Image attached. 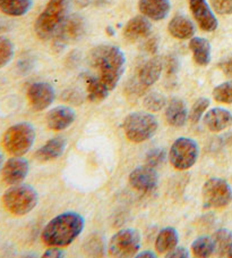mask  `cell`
Here are the masks:
<instances>
[{
  "label": "cell",
  "instance_id": "28",
  "mask_svg": "<svg viewBox=\"0 0 232 258\" xmlns=\"http://www.w3.org/2000/svg\"><path fill=\"white\" fill-rule=\"evenodd\" d=\"M191 252L194 253L195 257H209L214 252L213 239L207 237V235H202V237L195 239L191 243Z\"/></svg>",
  "mask_w": 232,
  "mask_h": 258
},
{
  "label": "cell",
  "instance_id": "39",
  "mask_svg": "<svg viewBox=\"0 0 232 258\" xmlns=\"http://www.w3.org/2000/svg\"><path fill=\"white\" fill-rule=\"evenodd\" d=\"M158 47H159V42H158V39L155 38L150 39L145 44V49L150 52V54H155V52L158 51Z\"/></svg>",
  "mask_w": 232,
  "mask_h": 258
},
{
  "label": "cell",
  "instance_id": "35",
  "mask_svg": "<svg viewBox=\"0 0 232 258\" xmlns=\"http://www.w3.org/2000/svg\"><path fill=\"white\" fill-rule=\"evenodd\" d=\"M218 69L222 71L225 77L232 79V54L227 55L218 63Z\"/></svg>",
  "mask_w": 232,
  "mask_h": 258
},
{
  "label": "cell",
  "instance_id": "41",
  "mask_svg": "<svg viewBox=\"0 0 232 258\" xmlns=\"http://www.w3.org/2000/svg\"><path fill=\"white\" fill-rule=\"evenodd\" d=\"M106 2H108V0H88V3L93 4V5H95V6L103 5V4H105Z\"/></svg>",
  "mask_w": 232,
  "mask_h": 258
},
{
  "label": "cell",
  "instance_id": "7",
  "mask_svg": "<svg viewBox=\"0 0 232 258\" xmlns=\"http://www.w3.org/2000/svg\"><path fill=\"white\" fill-rule=\"evenodd\" d=\"M163 63L159 57H152L138 69L136 77L128 82L126 90L129 96H141L147 88L158 81L161 77Z\"/></svg>",
  "mask_w": 232,
  "mask_h": 258
},
{
  "label": "cell",
  "instance_id": "45",
  "mask_svg": "<svg viewBox=\"0 0 232 258\" xmlns=\"http://www.w3.org/2000/svg\"><path fill=\"white\" fill-rule=\"evenodd\" d=\"M0 31H2V24H0Z\"/></svg>",
  "mask_w": 232,
  "mask_h": 258
},
{
  "label": "cell",
  "instance_id": "31",
  "mask_svg": "<svg viewBox=\"0 0 232 258\" xmlns=\"http://www.w3.org/2000/svg\"><path fill=\"white\" fill-rule=\"evenodd\" d=\"M213 98L221 104H232V81H226L214 88Z\"/></svg>",
  "mask_w": 232,
  "mask_h": 258
},
{
  "label": "cell",
  "instance_id": "2",
  "mask_svg": "<svg viewBox=\"0 0 232 258\" xmlns=\"http://www.w3.org/2000/svg\"><path fill=\"white\" fill-rule=\"evenodd\" d=\"M85 228V220L76 212L57 215L42 230V241L48 247H67L81 235Z\"/></svg>",
  "mask_w": 232,
  "mask_h": 258
},
{
  "label": "cell",
  "instance_id": "16",
  "mask_svg": "<svg viewBox=\"0 0 232 258\" xmlns=\"http://www.w3.org/2000/svg\"><path fill=\"white\" fill-rule=\"evenodd\" d=\"M76 113L73 108L59 106L47 114V125L52 131H62L75 122Z\"/></svg>",
  "mask_w": 232,
  "mask_h": 258
},
{
  "label": "cell",
  "instance_id": "26",
  "mask_svg": "<svg viewBox=\"0 0 232 258\" xmlns=\"http://www.w3.org/2000/svg\"><path fill=\"white\" fill-rule=\"evenodd\" d=\"M87 99L92 102H101L106 99L110 93L108 87L102 82L99 77L86 78Z\"/></svg>",
  "mask_w": 232,
  "mask_h": 258
},
{
  "label": "cell",
  "instance_id": "1",
  "mask_svg": "<svg viewBox=\"0 0 232 258\" xmlns=\"http://www.w3.org/2000/svg\"><path fill=\"white\" fill-rule=\"evenodd\" d=\"M88 60L93 68L99 71L102 82L112 91L126 69V57L122 49L108 44L97 46L90 52Z\"/></svg>",
  "mask_w": 232,
  "mask_h": 258
},
{
  "label": "cell",
  "instance_id": "17",
  "mask_svg": "<svg viewBox=\"0 0 232 258\" xmlns=\"http://www.w3.org/2000/svg\"><path fill=\"white\" fill-rule=\"evenodd\" d=\"M67 147V141L65 138L62 137H56L52 139L48 140L46 144L37 150L35 153V158L39 162L47 163L56 161L59 157L64 155Z\"/></svg>",
  "mask_w": 232,
  "mask_h": 258
},
{
  "label": "cell",
  "instance_id": "13",
  "mask_svg": "<svg viewBox=\"0 0 232 258\" xmlns=\"http://www.w3.org/2000/svg\"><path fill=\"white\" fill-rule=\"evenodd\" d=\"M129 183L134 189L143 194H149L157 189L159 174L154 167L149 165L140 166L129 174Z\"/></svg>",
  "mask_w": 232,
  "mask_h": 258
},
{
  "label": "cell",
  "instance_id": "29",
  "mask_svg": "<svg viewBox=\"0 0 232 258\" xmlns=\"http://www.w3.org/2000/svg\"><path fill=\"white\" fill-rule=\"evenodd\" d=\"M14 44L8 38L0 37V69L5 68L14 58Z\"/></svg>",
  "mask_w": 232,
  "mask_h": 258
},
{
  "label": "cell",
  "instance_id": "24",
  "mask_svg": "<svg viewBox=\"0 0 232 258\" xmlns=\"http://www.w3.org/2000/svg\"><path fill=\"white\" fill-rule=\"evenodd\" d=\"M179 242V234L175 228L168 226L160 231L155 240V249L160 253H167L177 247Z\"/></svg>",
  "mask_w": 232,
  "mask_h": 258
},
{
  "label": "cell",
  "instance_id": "4",
  "mask_svg": "<svg viewBox=\"0 0 232 258\" xmlns=\"http://www.w3.org/2000/svg\"><path fill=\"white\" fill-rule=\"evenodd\" d=\"M39 196L33 186L28 184H15L3 196L6 210L15 216H23L37 207Z\"/></svg>",
  "mask_w": 232,
  "mask_h": 258
},
{
  "label": "cell",
  "instance_id": "23",
  "mask_svg": "<svg viewBox=\"0 0 232 258\" xmlns=\"http://www.w3.org/2000/svg\"><path fill=\"white\" fill-rule=\"evenodd\" d=\"M189 49L195 63L199 66H207L212 59V48L208 40L200 37H193L189 41Z\"/></svg>",
  "mask_w": 232,
  "mask_h": 258
},
{
  "label": "cell",
  "instance_id": "10",
  "mask_svg": "<svg viewBox=\"0 0 232 258\" xmlns=\"http://www.w3.org/2000/svg\"><path fill=\"white\" fill-rule=\"evenodd\" d=\"M141 248V233L135 229H123L110 239L108 250L112 257H135Z\"/></svg>",
  "mask_w": 232,
  "mask_h": 258
},
{
  "label": "cell",
  "instance_id": "11",
  "mask_svg": "<svg viewBox=\"0 0 232 258\" xmlns=\"http://www.w3.org/2000/svg\"><path fill=\"white\" fill-rule=\"evenodd\" d=\"M85 31L86 22L83 16L78 14L68 15L55 34L53 47L61 50L66 46H68L70 42L77 41L78 39H81Z\"/></svg>",
  "mask_w": 232,
  "mask_h": 258
},
{
  "label": "cell",
  "instance_id": "27",
  "mask_svg": "<svg viewBox=\"0 0 232 258\" xmlns=\"http://www.w3.org/2000/svg\"><path fill=\"white\" fill-rule=\"evenodd\" d=\"M214 252L217 256H229L232 250V232L227 229H218L213 234Z\"/></svg>",
  "mask_w": 232,
  "mask_h": 258
},
{
  "label": "cell",
  "instance_id": "30",
  "mask_svg": "<svg viewBox=\"0 0 232 258\" xmlns=\"http://www.w3.org/2000/svg\"><path fill=\"white\" fill-rule=\"evenodd\" d=\"M209 104H211V101H209L208 98H198V99L194 102V105L191 106L189 113V121L193 124H197L203 115L205 114V112L207 110Z\"/></svg>",
  "mask_w": 232,
  "mask_h": 258
},
{
  "label": "cell",
  "instance_id": "42",
  "mask_svg": "<svg viewBox=\"0 0 232 258\" xmlns=\"http://www.w3.org/2000/svg\"><path fill=\"white\" fill-rule=\"evenodd\" d=\"M106 33L110 34V35H113L114 34V31H113L112 28H111V26H108V28H106Z\"/></svg>",
  "mask_w": 232,
  "mask_h": 258
},
{
  "label": "cell",
  "instance_id": "18",
  "mask_svg": "<svg viewBox=\"0 0 232 258\" xmlns=\"http://www.w3.org/2000/svg\"><path fill=\"white\" fill-rule=\"evenodd\" d=\"M152 32V24L144 15H138L128 21L124 28V37L128 41H137L147 38Z\"/></svg>",
  "mask_w": 232,
  "mask_h": 258
},
{
  "label": "cell",
  "instance_id": "32",
  "mask_svg": "<svg viewBox=\"0 0 232 258\" xmlns=\"http://www.w3.org/2000/svg\"><path fill=\"white\" fill-rule=\"evenodd\" d=\"M144 107L151 112H159L167 105L166 97L159 92H151L144 98Z\"/></svg>",
  "mask_w": 232,
  "mask_h": 258
},
{
  "label": "cell",
  "instance_id": "6",
  "mask_svg": "<svg viewBox=\"0 0 232 258\" xmlns=\"http://www.w3.org/2000/svg\"><path fill=\"white\" fill-rule=\"evenodd\" d=\"M35 137L37 133L32 124L17 123L5 132L3 146L7 153L13 156H23L33 147Z\"/></svg>",
  "mask_w": 232,
  "mask_h": 258
},
{
  "label": "cell",
  "instance_id": "8",
  "mask_svg": "<svg viewBox=\"0 0 232 258\" xmlns=\"http://www.w3.org/2000/svg\"><path fill=\"white\" fill-rule=\"evenodd\" d=\"M199 148L197 142L190 138H178L169 153L171 165L178 171H186L193 167L198 159Z\"/></svg>",
  "mask_w": 232,
  "mask_h": 258
},
{
  "label": "cell",
  "instance_id": "5",
  "mask_svg": "<svg viewBox=\"0 0 232 258\" xmlns=\"http://www.w3.org/2000/svg\"><path fill=\"white\" fill-rule=\"evenodd\" d=\"M159 122L153 114L147 112H135L127 115L124 119L123 128L129 141L141 144L150 140L158 131Z\"/></svg>",
  "mask_w": 232,
  "mask_h": 258
},
{
  "label": "cell",
  "instance_id": "12",
  "mask_svg": "<svg viewBox=\"0 0 232 258\" xmlns=\"http://www.w3.org/2000/svg\"><path fill=\"white\" fill-rule=\"evenodd\" d=\"M55 89L48 82H35L28 89V99L34 110L41 112L52 105L55 100Z\"/></svg>",
  "mask_w": 232,
  "mask_h": 258
},
{
  "label": "cell",
  "instance_id": "3",
  "mask_svg": "<svg viewBox=\"0 0 232 258\" xmlns=\"http://www.w3.org/2000/svg\"><path fill=\"white\" fill-rule=\"evenodd\" d=\"M71 0H49L46 8L39 15L34 30L41 40H48L56 34L67 19Z\"/></svg>",
  "mask_w": 232,
  "mask_h": 258
},
{
  "label": "cell",
  "instance_id": "43",
  "mask_svg": "<svg viewBox=\"0 0 232 258\" xmlns=\"http://www.w3.org/2000/svg\"><path fill=\"white\" fill-rule=\"evenodd\" d=\"M3 163H4V157H3V155L0 154V171H2V168L4 167L3 166Z\"/></svg>",
  "mask_w": 232,
  "mask_h": 258
},
{
  "label": "cell",
  "instance_id": "22",
  "mask_svg": "<svg viewBox=\"0 0 232 258\" xmlns=\"http://www.w3.org/2000/svg\"><path fill=\"white\" fill-rule=\"evenodd\" d=\"M168 31L173 38L179 40H187L194 37L196 32L195 24L191 22L188 17L178 15L169 22Z\"/></svg>",
  "mask_w": 232,
  "mask_h": 258
},
{
  "label": "cell",
  "instance_id": "20",
  "mask_svg": "<svg viewBox=\"0 0 232 258\" xmlns=\"http://www.w3.org/2000/svg\"><path fill=\"white\" fill-rule=\"evenodd\" d=\"M204 124L211 132H221L232 124V114L227 109L221 107L212 108L205 114Z\"/></svg>",
  "mask_w": 232,
  "mask_h": 258
},
{
  "label": "cell",
  "instance_id": "37",
  "mask_svg": "<svg viewBox=\"0 0 232 258\" xmlns=\"http://www.w3.org/2000/svg\"><path fill=\"white\" fill-rule=\"evenodd\" d=\"M190 256V252L185 247H175L171 251L167 252V258H188Z\"/></svg>",
  "mask_w": 232,
  "mask_h": 258
},
{
  "label": "cell",
  "instance_id": "40",
  "mask_svg": "<svg viewBox=\"0 0 232 258\" xmlns=\"http://www.w3.org/2000/svg\"><path fill=\"white\" fill-rule=\"evenodd\" d=\"M136 258H144V257H149V258H155L157 257V255L153 251H150V250H144L142 251L140 253H137V255L135 256Z\"/></svg>",
  "mask_w": 232,
  "mask_h": 258
},
{
  "label": "cell",
  "instance_id": "14",
  "mask_svg": "<svg viewBox=\"0 0 232 258\" xmlns=\"http://www.w3.org/2000/svg\"><path fill=\"white\" fill-rule=\"evenodd\" d=\"M189 8L195 21L205 32H213L218 26V22L206 0H188Z\"/></svg>",
  "mask_w": 232,
  "mask_h": 258
},
{
  "label": "cell",
  "instance_id": "9",
  "mask_svg": "<svg viewBox=\"0 0 232 258\" xmlns=\"http://www.w3.org/2000/svg\"><path fill=\"white\" fill-rule=\"evenodd\" d=\"M204 208H223L232 202V188L221 177H211L202 188Z\"/></svg>",
  "mask_w": 232,
  "mask_h": 258
},
{
  "label": "cell",
  "instance_id": "38",
  "mask_svg": "<svg viewBox=\"0 0 232 258\" xmlns=\"http://www.w3.org/2000/svg\"><path fill=\"white\" fill-rule=\"evenodd\" d=\"M42 257L43 258H62L65 257V251L62 250L61 247L52 246L44 251Z\"/></svg>",
  "mask_w": 232,
  "mask_h": 258
},
{
  "label": "cell",
  "instance_id": "33",
  "mask_svg": "<svg viewBox=\"0 0 232 258\" xmlns=\"http://www.w3.org/2000/svg\"><path fill=\"white\" fill-rule=\"evenodd\" d=\"M166 158H167L166 150L162 148H153L147 151L145 162H146V165L155 168L160 165H162V164L166 162Z\"/></svg>",
  "mask_w": 232,
  "mask_h": 258
},
{
  "label": "cell",
  "instance_id": "19",
  "mask_svg": "<svg viewBox=\"0 0 232 258\" xmlns=\"http://www.w3.org/2000/svg\"><path fill=\"white\" fill-rule=\"evenodd\" d=\"M138 8L147 19L162 21L170 13L171 4L169 0H140Z\"/></svg>",
  "mask_w": 232,
  "mask_h": 258
},
{
  "label": "cell",
  "instance_id": "44",
  "mask_svg": "<svg viewBox=\"0 0 232 258\" xmlns=\"http://www.w3.org/2000/svg\"><path fill=\"white\" fill-rule=\"evenodd\" d=\"M227 257H231V258H232V250L230 251V253H229V256H227Z\"/></svg>",
  "mask_w": 232,
  "mask_h": 258
},
{
  "label": "cell",
  "instance_id": "21",
  "mask_svg": "<svg viewBox=\"0 0 232 258\" xmlns=\"http://www.w3.org/2000/svg\"><path fill=\"white\" fill-rule=\"evenodd\" d=\"M166 118L167 122L171 126H184L189 119V113L186 102L180 99V98H173V99H171L167 105Z\"/></svg>",
  "mask_w": 232,
  "mask_h": 258
},
{
  "label": "cell",
  "instance_id": "25",
  "mask_svg": "<svg viewBox=\"0 0 232 258\" xmlns=\"http://www.w3.org/2000/svg\"><path fill=\"white\" fill-rule=\"evenodd\" d=\"M33 0H0V12L7 16L20 17L28 14Z\"/></svg>",
  "mask_w": 232,
  "mask_h": 258
},
{
  "label": "cell",
  "instance_id": "36",
  "mask_svg": "<svg viewBox=\"0 0 232 258\" xmlns=\"http://www.w3.org/2000/svg\"><path fill=\"white\" fill-rule=\"evenodd\" d=\"M167 65V74L168 77H175L179 71V61H178L177 57L169 56L166 61Z\"/></svg>",
  "mask_w": 232,
  "mask_h": 258
},
{
  "label": "cell",
  "instance_id": "34",
  "mask_svg": "<svg viewBox=\"0 0 232 258\" xmlns=\"http://www.w3.org/2000/svg\"><path fill=\"white\" fill-rule=\"evenodd\" d=\"M214 12L220 15H232V0H209Z\"/></svg>",
  "mask_w": 232,
  "mask_h": 258
},
{
  "label": "cell",
  "instance_id": "15",
  "mask_svg": "<svg viewBox=\"0 0 232 258\" xmlns=\"http://www.w3.org/2000/svg\"><path fill=\"white\" fill-rule=\"evenodd\" d=\"M29 171V162L22 156H14L3 167V180L10 185L20 184L26 179Z\"/></svg>",
  "mask_w": 232,
  "mask_h": 258
}]
</instances>
